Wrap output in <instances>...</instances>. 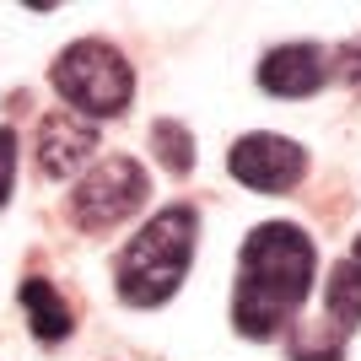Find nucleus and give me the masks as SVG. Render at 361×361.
I'll return each mask as SVG.
<instances>
[{"instance_id": "5", "label": "nucleus", "mask_w": 361, "mask_h": 361, "mask_svg": "<svg viewBox=\"0 0 361 361\" xmlns=\"http://www.w3.org/2000/svg\"><path fill=\"white\" fill-rule=\"evenodd\" d=\"M232 167V178L243 189H259V195H286L297 189L302 173H307V151L286 135H270V130H259V135H243L226 157Z\"/></svg>"}, {"instance_id": "10", "label": "nucleus", "mask_w": 361, "mask_h": 361, "mask_svg": "<svg viewBox=\"0 0 361 361\" xmlns=\"http://www.w3.org/2000/svg\"><path fill=\"white\" fill-rule=\"evenodd\" d=\"M151 151H157V162H162L173 178H183V173L195 167V135H189L178 119H157L151 124Z\"/></svg>"}, {"instance_id": "8", "label": "nucleus", "mask_w": 361, "mask_h": 361, "mask_svg": "<svg viewBox=\"0 0 361 361\" xmlns=\"http://www.w3.org/2000/svg\"><path fill=\"white\" fill-rule=\"evenodd\" d=\"M324 329L340 334L350 345V334H356L361 324V264H350V259H340L329 270V281H324Z\"/></svg>"}, {"instance_id": "13", "label": "nucleus", "mask_w": 361, "mask_h": 361, "mask_svg": "<svg viewBox=\"0 0 361 361\" xmlns=\"http://www.w3.org/2000/svg\"><path fill=\"white\" fill-rule=\"evenodd\" d=\"M350 264H361V238H356V254H350Z\"/></svg>"}, {"instance_id": "7", "label": "nucleus", "mask_w": 361, "mask_h": 361, "mask_svg": "<svg viewBox=\"0 0 361 361\" xmlns=\"http://www.w3.org/2000/svg\"><path fill=\"white\" fill-rule=\"evenodd\" d=\"M329 81V54L318 44H281L259 60V87L275 97H307Z\"/></svg>"}, {"instance_id": "11", "label": "nucleus", "mask_w": 361, "mask_h": 361, "mask_svg": "<svg viewBox=\"0 0 361 361\" xmlns=\"http://www.w3.org/2000/svg\"><path fill=\"white\" fill-rule=\"evenodd\" d=\"M11 189H16V130L0 124V205L11 200Z\"/></svg>"}, {"instance_id": "2", "label": "nucleus", "mask_w": 361, "mask_h": 361, "mask_svg": "<svg viewBox=\"0 0 361 361\" xmlns=\"http://www.w3.org/2000/svg\"><path fill=\"white\" fill-rule=\"evenodd\" d=\"M195 238H200L195 205H167L151 216L114 264V286H119L124 307H162L195 264Z\"/></svg>"}, {"instance_id": "9", "label": "nucleus", "mask_w": 361, "mask_h": 361, "mask_svg": "<svg viewBox=\"0 0 361 361\" xmlns=\"http://www.w3.org/2000/svg\"><path fill=\"white\" fill-rule=\"evenodd\" d=\"M22 307H27V324H32V334H38L44 345H60L65 334L75 329V313L65 307V297L54 291V281L27 275V281H22Z\"/></svg>"}, {"instance_id": "6", "label": "nucleus", "mask_w": 361, "mask_h": 361, "mask_svg": "<svg viewBox=\"0 0 361 361\" xmlns=\"http://www.w3.org/2000/svg\"><path fill=\"white\" fill-rule=\"evenodd\" d=\"M92 151H97V124L71 114V108L38 124V173L44 178H75L92 162Z\"/></svg>"}, {"instance_id": "3", "label": "nucleus", "mask_w": 361, "mask_h": 361, "mask_svg": "<svg viewBox=\"0 0 361 361\" xmlns=\"http://www.w3.org/2000/svg\"><path fill=\"white\" fill-rule=\"evenodd\" d=\"M49 81H54V92L71 103V114H81V119H114V114H124L130 97H135V71H130V60H124L114 44H103V38H75L71 49H60Z\"/></svg>"}, {"instance_id": "12", "label": "nucleus", "mask_w": 361, "mask_h": 361, "mask_svg": "<svg viewBox=\"0 0 361 361\" xmlns=\"http://www.w3.org/2000/svg\"><path fill=\"white\" fill-rule=\"evenodd\" d=\"M340 65H345V75H350V87L361 92V38H350V44L340 49Z\"/></svg>"}, {"instance_id": "4", "label": "nucleus", "mask_w": 361, "mask_h": 361, "mask_svg": "<svg viewBox=\"0 0 361 361\" xmlns=\"http://www.w3.org/2000/svg\"><path fill=\"white\" fill-rule=\"evenodd\" d=\"M151 178L135 157H108L87 173V178L71 189V221L81 232H108V226L130 221V216L146 205Z\"/></svg>"}, {"instance_id": "1", "label": "nucleus", "mask_w": 361, "mask_h": 361, "mask_svg": "<svg viewBox=\"0 0 361 361\" xmlns=\"http://www.w3.org/2000/svg\"><path fill=\"white\" fill-rule=\"evenodd\" d=\"M318 248L297 221H264L243 238L238 254V291H232V324L243 340H275L313 291Z\"/></svg>"}]
</instances>
